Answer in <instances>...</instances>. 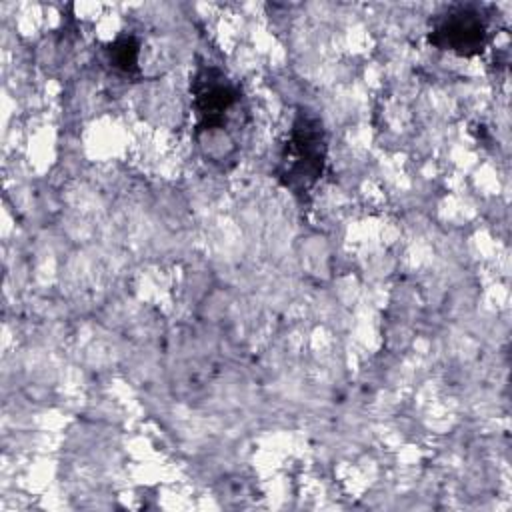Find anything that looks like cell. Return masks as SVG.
I'll use <instances>...</instances> for the list:
<instances>
[{
	"label": "cell",
	"mask_w": 512,
	"mask_h": 512,
	"mask_svg": "<svg viewBox=\"0 0 512 512\" xmlns=\"http://www.w3.org/2000/svg\"><path fill=\"white\" fill-rule=\"evenodd\" d=\"M326 164V132L318 114L300 108L282 148L276 176L294 194H306L320 180Z\"/></svg>",
	"instance_id": "obj_1"
},
{
	"label": "cell",
	"mask_w": 512,
	"mask_h": 512,
	"mask_svg": "<svg viewBox=\"0 0 512 512\" xmlns=\"http://www.w3.org/2000/svg\"><path fill=\"white\" fill-rule=\"evenodd\" d=\"M488 40V18L472 4H458L448 8L444 14H438L428 34V42L432 46L462 58L480 54Z\"/></svg>",
	"instance_id": "obj_2"
},
{
	"label": "cell",
	"mask_w": 512,
	"mask_h": 512,
	"mask_svg": "<svg viewBox=\"0 0 512 512\" xmlns=\"http://www.w3.org/2000/svg\"><path fill=\"white\" fill-rule=\"evenodd\" d=\"M194 108L198 112V128L212 132L226 128V114L240 102V90L226 74L214 66L202 68L192 80Z\"/></svg>",
	"instance_id": "obj_3"
},
{
	"label": "cell",
	"mask_w": 512,
	"mask_h": 512,
	"mask_svg": "<svg viewBox=\"0 0 512 512\" xmlns=\"http://www.w3.org/2000/svg\"><path fill=\"white\" fill-rule=\"evenodd\" d=\"M108 52V60L110 64L120 70V72H136L138 70V54H140V44L134 36L130 34H124V36H118L114 42L108 44L106 48Z\"/></svg>",
	"instance_id": "obj_4"
}]
</instances>
